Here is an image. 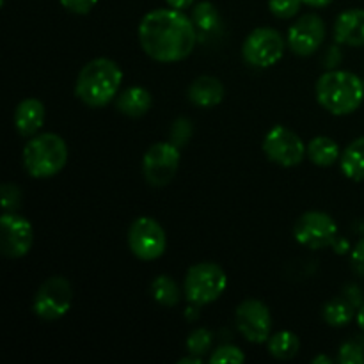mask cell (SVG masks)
<instances>
[{
    "mask_svg": "<svg viewBox=\"0 0 364 364\" xmlns=\"http://www.w3.org/2000/svg\"><path fill=\"white\" fill-rule=\"evenodd\" d=\"M139 41L142 50L159 63H178L194 52L198 28L192 18L181 11L155 9L139 23Z\"/></svg>",
    "mask_w": 364,
    "mask_h": 364,
    "instance_id": "cell-1",
    "label": "cell"
},
{
    "mask_svg": "<svg viewBox=\"0 0 364 364\" xmlns=\"http://www.w3.org/2000/svg\"><path fill=\"white\" fill-rule=\"evenodd\" d=\"M123 82V71L114 60L100 57L85 64L77 77L75 95L84 105L100 109L112 102Z\"/></svg>",
    "mask_w": 364,
    "mask_h": 364,
    "instance_id": "cell-2",
    "label": "cell"
},
{
    "mask_svg": "<svg viewBox=\"0 0 364 364\" xmlns=\"http://www.w3.org/2000/svg\"><path fill=\"white\" fill-rule=\"evenodd\" d=\"M316 100L327 112L347 116L361 107L364 80L350 71H327L316 82Z\"/></svg>",
    "mask_w": 364,
    "mask_h": 364,
    "instance_id": "cell-3",
    "label": "cell"
},
{
    "mask_svg": "<svg viewBox=\"0 0 364 364\" xmlns=\"http://www.w3.org/2000/svg\"><path fill=\"white\" fill-rule=\"evenodd\" d=\"M66 162L68 146L57 134L34 135L23 148L25 171L38 180H46L59 174Z\"/></svg>",
    "mask_w": 364,
    "mask_h": 364,
    "instance_id": "cell-4",
    "label": "cell"
},
{
    "mask_svg": "<svg viewBox=\"0 0 364 364\" xmlns=\"http://www.w3.org/2000/svg\"><path fill=\"white\" fill-rule=\"evenodd\" d=\"M228 288V276L217 263H198L188 269L185 276V297L194 306L215 302Z\"/></svg>",
    "mask_w": 364,
    "mask_h": 364,
    "instance_id": "cell-5",
    "label": "cell"
},
{
    "mask_svg": "<svg viewBox=\"0 0 364 364\" xmlns=\"http://www.w3.org/2000/svg\"><path fill=\"white\" fill-rule=\"evenodd\" d=\"M284 55V38L270 27H259L245 38L242 57L252 68H270Z\"/></svg>",
    "mask_w": 364,
    "mask_h": 364,
    "instance_id": "cell-6",
    "label": "cell"
},
{
    "mask_svg": "<svg viewBox=\"0 0 364 364\" xmlns=\"http://www.w3.org/2000/svg\"><path fill=\"white\" fill-rule=\"evenodd\" d=\"M73 290L66 277L53 276L38 288L34 297V313L45 322L59 320L70 311Z\"/></svg>",
    "mask_w": 364,
    "mask_h": 364,
    "instance_id": "cell-7",
    "label": "cell"
},
{
    "mask_svg": "<svg viewBox=\"0 0 364 364\" xmlns=\"http://www.w3.org/2000/svg\"><path fill=\"white\" fill-rule=\"evenodd\" d=\"M128 245L142 262L159 259L167 247L166 231L151 217H139L128 230Z\"/></svg>",
    "mask_w": 364,
    "mask_h": 364,
    "instance_id": "cell-8",
    "label": "cell"
},
{
    "mask_svg": "<svg viewBox=\"0 0 364 364\" xmlns=\"http://www.w3.org/2000/svg\"><path fill=\"white\" fill-rule=\"evenodd\" d=\"M294 237L304 247L311 251L329 247L338 238V224L323 212H306L299 217L294 228Z\"/></svg>",
    "mask_w": 364,
    "mask_h": 364,
    "instance_id": "cell-9",
    "label": "cell"
},
{
    "mask_svg": "<svg viewBox=\"0 0 364 364\" xmlns=\"http://www.w3.org/2000/svg\"><path fill=\"white\" fill-rule=\"evenodd\" d=\"M263 151L270 162L281 167H295L304 160L306 146L295 132L287 127L270 128L263 139Z\"/></svg>",
    "mask_w": 364,
    "mask_h": 364,
    "instance_id": "cell-10",
    "label": "cell"
},
{
    "mask_svg": "<svg viewBox=\"0 0 364 364\" xmlns=\"http://www.w3.org/2000/svg\"><path fill=\"white\" fill-rule=\"evenodd\" d=\"M180 148L173 142L153 144L142 156V174L153 187H164L169 183L180 167Z\"/></svg>",
    "mask_w": 364,
    "mask_h": 364,
    "instance_id": "cell-11",
    "label": "cell"
},
{
    "mask_svg": "<svg viewBox=\"0 0 364 364\" xmlns=\"http://www.w3.org/2000/svg\"><path fill=\"white\" fill-rule=\"evenodd\" d=\"M34 242V230L25 217L16 212H4L0 217V251L6 258H21Z\"/></svg>",
    "mask_w": 364,
    "mask_h": 364,
    "instance_id": "cell-12",
    "label": "cell"
},
{
    "mask_svg": "<svg viewBox=\"0 0 364 364\" xmlns=\"http://www.w3.org/2000/svg\"><path fill=\"white\" fill-rule=\"evenodd\" d=\"M237 327L251 343H267L272 331V316L262 301L247 299L237 308Z\"/></svg>",
    "mask_w": 364,
    "mask_h": 364,
    "instance_id": "cell-13",
    "label": "cell"
},
{
    "mask_svg": "<svg viewBox=\"0 0 364 364\" xmlns=\"http://www.w3.org/2000/svg\"><path fill=\"white\" fill-rule=\"evenodd\" d=\"M326 41V23L318 14H304L288 31L287 43L301 57L313 55Z\"/></svg>",
    "mask_w": 364,
    "mask_h": 364,
    "instance_id": "cell-14",
    "label": "cell"
},
{
    "mask_svg": "<svg viewBox=\"0 0 364 364\" xmlns=\"http://www.w3.org/2000/svg\"><path fill=\"white\" fill-rule=\"evenodd\" d=\"M334 38L347 46H364V9H348L336 18Z\"/></svg>",
    "mask_w": 364,
    "mask_h": 364,
    "instance_id": "cell-15",
    "label": "cell"
},
{
    "mask_svg": "<svg viewBox=\"0 0 364 364\" xmlns=\"http://www.w3.org/2000/svg\"><path fill=\"white\" fill-rule=\"evenodd\" d=\"M45 123V105L36 98H27L14 110V127L21 137H34Z\"/></svg>",
    "mask_w": 364,
    "mask_h": 364,
    "instance_id": "cell-16",
    "label": "cell"
},
{
    "mask_svg": "<svg viewBox=\"0 0 364 364\" xmlns=\"http://www.w3.org/2000/svg\"><path fill=\"white\" fill-rule=\"evenodd\" d=\"M188 100L203 109H212L224 100V85L219 78L203 75L188 85Z\"/></svg>",
    "mask_w": 364,
    "mask_h": 364,
    "instance_id": "cell-17",
    "label": "cell"
},
{
    "mask_svg": "<svg viewBox=\"0 0 364 364\" xmlns=\"http://www.w3.org/2000/svg\"><path fill=\"white\" fill-rule=\"evenodd\" d=\"M361 304L363 302L350 297L348 294L340 295V297L333 299V301L326 304V308H323V320L333 327L348 326V323L355 318L358 309Z\"/></svg>",
    "mask_w": 364,
    "mask_h": 364,
    "instance_id": "cell-18",
    "label": "cell"
},
{
    "mask_svg": "<svg viewBox=\"0 0 364 364\" xmlns=\"http://www.w3.org/2000/svg\"><path fill=\"white\" fill-rule=\"evenodd\" d=\"M153 98L148 89L144 87H128L121 95H117L116 107L121 114L128 117H141L151 109Z\"/></svg>",
    "mask_w": 364,
    "mask_h": 364,
    "instance_id": "cell-19",
    "label": "cell"
},
{
    "mask_svg": "<svg viewBox=\"0 0 364 364\" xmlns=\"http://www.w3.org/2000/svg\"><path fill=\"white\" fill-rule=\"evenodd\" d=\"M306 155L315 166L318 167H331L341 159V149L336 141L326 135L311 139L309 144L306 146Z\"/></svg>",
    "mask_w": 364,
    "mask_h": 364,
    "instance_id": "cell-20",
    "label": "cell"
},
{
    "mask_svg": "<svg viewBox=\"0 0 364 364\" xmlns=\"http://www.w3.org/2000/svg\"><path fill=\"white\" fill-rule=\"evenodd\" d=\"M341 173L352 181H364V137L355 139L345 148L340 159Z\"/></svg>",
    "mask_w": 364,
    "mask_h": 364,
    "instance_id": "cell-21",
    "label": "cell"
},
{
    "mask_svg": "<svg viewBox=\"0 0 364 364\" xmlns=\"http://www.w3.org/2000/svg\"><path fill=\"white\" fill-rule=\"evenodd\" d=\"M267 347H269V354L274 355L276 359L290 361L301 350V341H299L297 334L290 333V331H281V333L269 338Z\"/></svg>",
    "mask_w": 364,
    "mask_h": 364,
    "instance_id": "cell-22",
    "label": "cell"
},
{
    "mask_svg": "<svg viewBox=\"0 0 364 364\" xmlns=\"http://www.w3.org/2000/svg\"><path fill=\"white\" fill-rule=\"evenodd\" d=\"M151 295L164 308H174L180 302V288L174 283L173 277L159 276L151 283Z\"/></svg>",
    "mask_w": 364,
    "mask_h": 364,
    "instance_id": "cell-23",
    "label": "cell"
},
{
    "mask_svg": "<svg viewBox=\"0 0 364 364\" xmlns=\"http://www.w3.org/2000/svg\"><path fill=\"white\" fill-rule=\"evenodd\" d=\"M192 21L199 32H215L220 25L219 11L215 9L212 2H199L192 9Z\"/></svg>",
    "mask_w": 364,
    "mask_h": 364,
    "instance_id": "cell-24",
    "label": "cell"
},
{
    "mask_svg": "<svg viewBox=\"0 0 364 364\" xmlns=\"http://www.w3.org/2000/svg\"><path fill=\"white\" fill-rule=\"evenodd\" d=\"M338 361L341 364H364V338H352L345 341L338 354Z\"/></svg>",
    "mask_w": 364,
    "mask_h": 364,
    "instance_id": "cell-25",
    "label": "cell"
},
{
    "mask_svg": "<svg viewBox=\"0 0 364 364\" xmlns=\"http://www.w3.org/2000/svg\"><path fill=\"white\" fill-rule=\"evenodd\" d=\"M213 343V334L208 329L201 327V329H196L191 336L187 338V348L191 354L196 355H205L208 354L210 348Z\"/></svg>",
    "mask_w": 364,
    "mask_h": 364,
    "instance_id": "cell-26",
    "label": "cell"
},
{
    "mask_svg": "<svg viewBox=\"0 0 364 364\" xmlns=\"http://www.w3.org/2000/svg\"><path fill=\"white\" fill-rule=\"evenodd\" d=\"M302 0H269L270 13L274 16L281 18V20H288V18H294L295 14L301 9Z\"/></svg>",
    "mask_w": 364,
    "mask_h": 364,
    "instance_id": "cell-27",
    "label": "cell"
},
{
    "mask_svg": "<svg viewBox=\"0 0 364 364\" xmlns=\"http://www.w3.org/2000/svg\"><path fill=\"white\" fill-rule=\"evenodd\" d=\"M2 208L4 212H16L21 205V192L16 185L4 183L2 188Z\"/></svg>",
    "mask_w": 364,
    "mask_h": 364,
    "instance_id": "cell-28",
    "label": "cell"
},
{
    "mask_svg": "<svg viewBox=\"0 0 364 364\" xmlns=\"http://www.w3.org/2000/svg\"><path fill=\"white\" fill-rule=\"evenodd\" d=\"M245 355L244 352L233 345H224V347L217 348L210 358V363H244Z\"/></svg>",
    "mask_w": 364,
    "mask_h": 364,
    "instance_id": "cell-29",
    "label": "cell"
},
{
    "mask_svg": "<svg viewBox=\"0 0 364 364\" xmlns=\"http://www.w3.org/2000/svg\"><path fill=\"white\" fill-rule=\"evenodd\" d=\"M192 135V127H191V121L188 119H178L176 123L173 124V128H171V142H173L174 146H178V148H181L183 144H187L188 139H191Z\"/></svg>",
    "mask_w": 364,
    "mask_h": 364,
    "instance_id": "cell-30",
    "label": "cell"
},
{
    "mask_svg": "<svg viewBox=\"0 0 364 364\" xmlns=\"http://www.w3.org/2000/svg\"><path fill=\"white\" fill-rule=\"evenodd\" d=\"M64 9L75 14H87L92 7L98 4V0H60Z\"/></svg>",
    "mask_w": 364,
    "mask_h": 364,
    "instance_id": "cell-31",
    "label": "cell"
},
{
    "mask_svg": "<svg viewBox=\"0 0 364 364\" xmlns=\"http://www.w3.org/2000/svg\"><path fill=\"white\" fill-rule=\"evenodd\" d=\"M352 269L355 270V274L364 277V237L355 244V247L352 249Z\"/></svg>",
    "mask_w": 364,
    "mask_h": 364,
    "instance_id": "cell-32",
    "label": "cell"
},
{
    "mask_svg": "<svg viewBox=\"0 0 364 364\" xmlns=\"http://www.w3.org/2000/svg\"><path fill=\"white\" fill-rule=\"evenodd\" d=\"M166 2L169 4V7H173V9L183 11V9H188V7L194 4V0H166Z\"/></svg>",
    "mask_w": 364,
    "mask_h": 364,
    "instance_id": "cell-33",
    "label": "cell"
},
{
    "mask_svg": "<svg viewBox=\"0 0 364 364\" xmlns=\"http://www.w3.org/2000/svg\"><path fill=\"white\" fill-rule=\"evenodd\" d=\"M331 2H333V0H302V4H306V6L309 7H326L329 6Z\"/></svg>",
    "mask_w": 364,
    "mask_h": 364,
    "instance_id": "cell-34",
    "label": "cell"
},
{
    "mask_svg": "<svg viewBox=\"0 0 364 364\" xmlns=\"http://www.w3.org/2000/svg\"><path fill=\"white\" fill-rule=\"evenodd\" d=\"M201 363H203V358L201 355H196V354H192L191 358L180 359V364H201Z\"/></svg>",
    "mask_w": 364,
    "mask_h": 364,
    "instance_id": "cell-35",
    "label": "cell"
},
{
    "mask_svg": "<svg viewBox=\"0 0 364 364\" xmlns=\"http://www.w3.org/2000/svg\"><path fill=\"white\" fill-rule=\"evenodd\" d=\"M355 320H358V326H359V329L363 331L364 333V302L361 306H359V309H358V315H355Z\"/></svg>",
    "mask_w": 364,
    "mask_h": 364,
    "instance_id": "cell-36",
    "label": "cell"
},
{
    "mask_svg": "<svg viewBox=\"0 0 364 364\" xmlns=\"http://www.w3.org/2000/svg\"><path fill=\"white\" fill-rule=\"evenodd\" d=\"M311 363H313V364H320V363L331 364V363H333V359H331V358H327V355H318V358H315V359H313Z\"/></svg>",
    "mask_w": 364,
    "mask_h": 364,
    "instance_id": "cell-37",
    "label": "cell"
}]
</instances>
